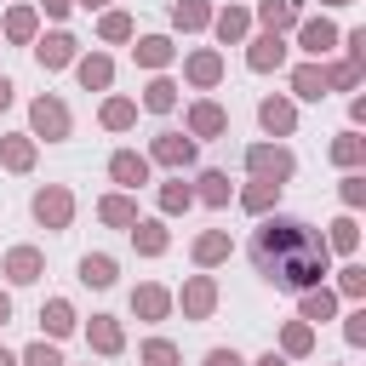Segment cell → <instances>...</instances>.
Returning a JSON list of instances; mask_svg holds the SVG:
<instances>
[{"label":"cell","instance_id":"6da1fadb","mask_svg":"<svg viewBox=\"0 0 366 366\" xmlns=\"http://www.w3.org/2000/svg\"><path fill=\"white\" fill-rule=\"evenodd\" d=\"M252 263H257V274L274 286V292H309V286H326V263H332V252H326V240L303 223V217H263L257 223V234H252Z\"/></svg>","mask_w":366,"mask_h":366},{"label":"cell","instance_id":"7a4b0ae2","mask_svg":"<svg viewBox=\"0 0 366 366\" xmlns=\"http://www.w3.org/2000/svg\"><path fill=\"white\" fill-rule=\"evenodd\" d=\"M29 137H34V143H63V137H74V114H69V103H63L57 92H40V97L29 103Z\"/></svg>","mask_w":366,"mask_h":366},{"label":"cell","instance_id":"3957f363","mask_svg":"<svg viewBox=\"0 0 366 366\" xmlns=\"http://www.w3.org/2000/svg\"><path fill=\"white\" fill-rule=\"evenodd\" d=\"M246 172H252L257 183H286V177L297 172V154H292L286 143H252V149H246Z\"/></svg>","mask_w":366,"mask_h":366},{"label":"cell","instance_id":"277c9868","mask_svg":"<svg viewBox=\"0 0 366 366\" xmlns=\"http://www.w3.org/2000/svg\"><path fill=\"white\" fill-rule=\"evenodd\" d=\"M29 212H34V223L40 229H69L74 223V194L63 189V183H46V189H34V200H29Z\"/></svg>","mask_w":366,"mask_h":366},{"label":"cell","instance_id":"5b68a950","mask_svg":"<svg viewBox=\"0 0 366 366\" xmlns=\"http://www.w3.org/2000/svg\"><path fill=\"white\" fill-rule=\"evenodd\" d=\"M172 303L183 309V320H212V309H217V280H212V274H189Z\"/></svg>","mask_w":366,"mask_h":366},{"label":"cell","instance_id":"8992f818","mask_svg":"<svg viewBox=\"0 0 366 366\" xmlns=\"http://www.w3.org/2000/svg\"><path fill=\"white\" fill-rule=\"evenodd\" d=\"M80 57V40L69 34V29H51V34H34V63L51 74V69H69Z\"/></svg>","mask_w":366,"mask_h":366},{"label":"cell","instance_id":"52a82bcc","mask_svg":"<svg viewBox=\"0 0 366 366\" xmlns=\"http://www.w3.org/2000/svg\"><path fill=\"white\" fill-rule=\"evenodd\" d=\"M172 166V172H183V166H194V137L189 132H154V143H149V166Z\"/></svg>","mask_w":366,"mask_h":366},{"label":"cell","instance_id":"ba28073f","mask_svg":"<svg viewBox=\"0 0 366 366\" xmlns=\"http://www.w3.org/2000/svg\"><path fill=\"white\" fill-rule=\"evenodd\" d=\"M0 274H6L11 286H34V280L46 274V252H40V246H11V252L0 257Z\"/></svg>","mask_w":366,"mask_h":366},{"label":"cell","instance_id":"9c48e42d","mask_svg":"<svg viewBox=\"0 0 366 366\" xmlns=\"http://www.w3.org/2000/svg\"><path fill=\"white\" fill-rule=\"evenodd\" d=\"M183 80H189L194 92H212V86L223 80V51H217V46L189 51V57H183Z\"/></svg>","mask_w":366,"mask_h":366},{"label":"cell","instance_id":"30bf717a","mask_svg":"<svg viewBox=\"0 0 366 366\" xmlns=\"http://www.w3.org/2000/svg\"><path fill=\"white\" fill-rule=\"evenodd\" d=\"M183 120H189V137H194V143H200V137H223V132H229V109H223V103H212V97L189 103V114H183Z\"/></svg>","mask_w":366,"mask_h":366},{"label":"cell","instance_id":"8fae6325","mask_svg":"<svg viewBox=\"0 0 366 366\" xmlns=\"http://www.w3.org/2000/svg\"><path fill=\"white\" fill-rule=\"evenodd\" d=\"M280 63H286V40H280V34L263 29V34L246 40V69H252V74H269V69H280Z\"/></svg>","mask_w":366,"mask_h":366},{"label":"cell","instance_id":"7c38bea8","mask_svg":"<svg viewBox=\"0 0 366 366\" xmlns=\"http://www.w3.org/2000/svg\"><path fill=\"white\" fill-rule=\"evenodd\" d=\"M74 80H80L86 92H109V86H114V57H109V51H80V57H74Z\"/></svg>","mask_w":366,"mask_h":366},{"label":"cell","instance_id":"4fadbf2b","mask_svg":"<svg viewBox=\"0 0 366 366\" xmlns=\"http://www.w3.org/2000/svg\"><path fill=\"white\" fill-rule=\"evenodd\" d=\"M257 126H263L269 137H292V132H297V103H292V97H263V103H257Z\"/></svg>","mask_w":366,"mask_h":366},{"label":"cell","instance_id":"5bb4252c","mask_svg":"<svg viewBox=\"0 0 366 366\" xmlns=\"http://www.w3.org/2000/svg\"><path fill=\"white\" fill-rule=\"evenodd\" d=\"M297 46H303L309 57H326V51L337 46V23H332V17H297Z\"/></svg>","mask_w":366,"mask_h":366},{"label":"cell","instance_id":"9a60e30c","mask_svg":"<svg viewBox=\"0 0 366 366\" xmlns=\"http://www.w3.org/2000/svg\"><path fill=\"white\" fill-rule=\"evenodd\" d=\"M109 177H114L120 189H143V183H149V154H137V149H114V154H109Z\"/></svg>","mask_w":366,"mask_h":366},{"label":"cell","instance_id":"2e32d148","mask_svg":"<svg viewBox=\"0 0 366 366\" xmlns=\"http://www.w3.org/2000/svg\"><path fill=\"white\" fill-rule=\"evenodd\" d=\"M132 315H137V320H166V315H172V292L154 286V280L132 286Z\"/></svg>","mask_w":366,"mask_h":366},{"label":"cell","instance_id":"e0dca14e","mask_svg":"<svg viewBox=\"0 0 366 366\" xmlns=\"http://www.w3.org/2000/svg\"><path fill=\"white\" fill-rule=\"evenodd\" d=\"M332 315H337V292H332V286L297 292V320H303V326H320V320H332Z\"/></svg>","mask_w":366,"mask_h":366},{"label":"cell","instance_id":"ac0fdd59","mask_svg":"<svg viewBox=\"0 0 366 366\" xmlns=\"http://www.w3.org/2000/svg\"><path fill=\"white\" fill-rule=\"evenodd\" d=\"M86 343H92L97 355H120V349H126V326H120L114 315H92V320H86Z\"/></svg>","mask_w":366,"mask_h":366},{"label":"cell","instance_id":"d6986e66","mask_svg":"<svg viewBox=\"0 0 366 366\" xmlns=\"http://www.w3.org/2000/svg\"><path fill=\"white\" fill-rule=\"evenodd\" d=\"M0 34H6L11 46H34V34H40V11H34V6H11V11L0 17Z\"/></svg>","mask_w":366,"mask_h":366},{"label":"cell","instance_id":"ffe728a7","mask_svg":"<svg viewBox=\"0 0 366 366\" xmlns=\"http://www.w3.org/2000/svg\"><path fill=\"white\" fill-rule=\"evenodd\" d=\"M212 34H217L223 46H240V40L252 34V11H246V6H223V11H212Z\"/></svg>","mask_w":366,"mask_h":366},{"label":"cell","instance_id":"44dd1931","mask_svg":"<svg viewBox=\"0 0 366 366\" xmlns=\"http://www.w3.org/2000/svg\"><path fill=\"white\" fill-rule=\"evenodd\" d=\"M189 189H194L200 206H229V200H234V183H229V172H217V166H206Z\"/></svg>","mask_w":366,"mask_h":366},{"label":"cell","instance_id":"7402d4cb","mask_svg":"<svg viewBox=\"0 0 366 366\" xmlns=\"http://www.w3.org/2000/svg\"><path fill=\"white\" fill-rule=\"evenodd\" d=\"M194 263L200 269H217V263H229V252H234V240H229V229H206V234H194Z\"/></svg>","mask_w":366,"mask_h":366},{"label":"cell","instance_id":"603a6c76","mask_svg":"<svg viewBox=\"0 0 366 366\" xmlns=\"http://www.w3.org/2000/svg\"><path fill=\"white\" fill-rule=\"evenodd\" d=\"M120 280V263L109 257V252H86L80 257V286H92V292H109Z\"/></svg>","mask_w":366,"mask_h":366},{"label":"cell","instance_id":"cb8c5ba5","mask_svg":"<svg viewBox=\"0 0 366 366\" xmlns=\"http://www.w3.org/2000/svg\"><path fill=\"white\" fill-rule=\"evenodd\" d=\"M40 326H46V337L57 343V337H69V332L80 326V315H74L69 297H46V303H40Z\"/></svg>","mask_w":366,"mask_h":366},{"label":"cell","instance_id":"d4e9b609","mask_svg":"<svg viewBox=\"0 0 366 366\" xmlns=\"http://www.w3.org/2000/svg\"><path fill=\"white\" fill-rule=\"evenodd\" d=\"M126 234H132V246H137L143 257H160V252L172 246V234H166V223H160V217H137Z\"/></svg>","mask_w":366,"mask_h":366},{"label":"cell","instance_id":"484cf974","mask_svg":"<svg viewBox=\"0 0 366 366\" xmlns=\"http://www.w3.org/2000/svg\"><path fill=\"white\" fill-rule=\"evenodd\" d=\"M132 57H137V69H154V74H160V69L177 57V46H172L166 34H143V40L132 46Z\"/></svg>","mask_w":366,"mask_h":366},{"label":"cell","instance_id":"4316f807","mask_svg":"<svg viewBox=\"0 0 366 366\" xmlns=\"http://www.w3.org/2000/svg\"><path fill=\"white\" fill-rule=\"evenodd\" d=\"M0 166H6V172H34V137H29V132L0 137Z\"/></svg>","mask_w":366,"mask_h":366},{"label":"cell","instance_id":"83f0119b","mask_svg":"<svg viewBox=\"0 0 366 366\" xmlns=\"http://www.w3.org/2000/svg\"><path fill=\"white\" fill-rule=\"evenodd\" d=\"M97 217H103L109 229H132V223H137V200H132L126 189H114V194L97 200Z\"/></svg>","mask_w":366,"mask_h":366},{"label":"cell","instance_id":"f1b7e54d","mask_svg":"<svg viewBox=\"0 0 366 366\" xmlns=\"http://www.w3.org/2000/svg\"><path fill=\"white\" fill-rule=\"evenodd\" d=\"M292 92H297L303 103H320V97H326V63H297V69H292Z\"/></svg>","mask_w":366,"mask_h":366},{"label":"cell","instance_id":"f546056e","mask_svg":"<svg viewBox=\"0 0 366 366\" xmlns=\"http://www.w3.org/2000/svg\"><path fill=\"white\" fill-rule=\"evenodd\" d=\"M332 166L360 172V166H366V137H360V132H337V137H332Z\"/></svg>","mask_w":366,"mask_h":366},{"label":"cell","instance_id":"4dcf8cb0","mask_svg":"<svg viewBox=\"0 0 366 366\" xmlns=\"http://www.w3.org/2000/svg\"><path fill=\"white\" fill-rule=\"evenodd\" d=\"M97 120H103V132H132V126H137V103H132V97H103Z\"/></svg>","mask_w":366,"mask_h":366},{"label":"cell","instance_id":"1f68e13d","mask_svg":"<svg viewBox=\"0 0 366 366\" xmlns=\"http://www.w3.org/2000/svg\"><path fill=\"white\" fill-rule=\"evenodd\" d=\"M257 23L269 34H286V29H297V6L292 0H257Z\"/></svg>","mask_w":366,"mask_h":366},{"label":"cell","instance_id":"d6a6232c","mask_svg":"<svg viewBox=\"0 0 366 366\" xmlns=\"http://www.w3.org/2000/svg\"><path fill=\"white\" fill-rule=\"evenodd\" d=\"M143 109H149V114H172V109H177V80L154 74V80L143 86Z\"/></svg>","mask_w":366,"mask_h":366},{"label":"cell","instance_id":"836d02e7","mask_svg":"<svg viewBox=\"0 0 366 366\" xmlns=\"http://www.w3.org/2000/svg\"><path fill=\"white\" fill-rule=\"evenodd\" d=\"M240 206H246L252 217H269V212L280 206V183H246V189H240Z\"/></svg>","mask_w":366,"mask_h":366},{"label":"cell","instance_id":"e575fe53","mask_svg":"<svg viewBox=\"0 0 366 366\" xmlns=\"http://www.w3.org/2000/svg\"><path fill=\"white\" fill-rule=\"evenodd\" d=\"M172 23H177L183 34H194V29H212V6H206V0H177V6H172Z\"/></svg>","mask_w":366,"mask_h":366},{"label":"cell","instance_id":"d590c367","mask_svg":"<svg viewBox=\"0 0 366 366\" xmlns=\"http://www.w3.org/2000/svg\"><path fill=\"white\" fill-rule=\"evenodd\" d=\"M137 360H143V366H183V355H177L172 337H143V343H137Z\"/></svg>","mask_w":366,"mask_h":366},{"label":"cell","instance_id":"8d00e7d4","mask_svg":"<svg viewBox=\"0 0 366 366\" xmlns=\"http://www.w3.org/2000/svg\"><path fill=\"white\" fill-rule=\"evenodd\" d=\"M309 349H315V326L286 320V332H280V355H286V360H297V355H309Z\"/></svg>","mask_w":366,"mask_h":366},{"label":"cell","instance_id":"74e56055","mask_svg":"<svg viewBox=\"0 0 366 366\" xmlns=\"http://www.w3.org/2000/svg\"><path fill=\"white\" fill-rule=\"evenodd\" d=\"M189 206H194V189H189L183 177H166V183H160V212L172 217V212H189Z\"/></svg>","mask_w":366,"mask_h":366},{"label":"cell","instance_id":"f35d334b","mask_svg":"<svg viewBox=\"0 0 366 366\" xmlns=\"http://www.w3.org/2000/svg\"><path fill=\"white\" fill-rule=\"evenodd\" d=\"M97 34H103L109 46H120V40H132V34H137V23H132L126 11H103V17H97Z\"/></svg>","mask_w":366,"mask_h":366},{"label":"cell","instance_id":"ab89813d","mask_svg":"<svg viewBox=\"0 0 366 366\" xmlns=\"http://www.w3.org/2000/svg\"><path fill=\"white\" fill-rule=\"evenodd\" d=\"M320 240H326V252H355V246H360V223H355V217H337L332 234H320Z\"/></svg>","mask_w":366,"mask_h":366},{"label":"cell","instance_id":"60d3db41","mask_svg":"<svg viewBox=\"0 0 366 366\" xmlns=\"http://www.w3.org/2000/svg\"><path fill=\"white\" fill-rule=\"evenodd\" d=\"M349 86H360V63H355V57L326 63V92H349Z\"/></svg>","mask_w":366,"mask_h":366},{"label":"cell","instance_id":"b9f144b4","mask_svg":"<svg viewBox=\"0 0 366 366\" xmlns=\"http://www.w3.org/2000/svg\"><path fill=\"white\" fill-rule=\"evenodd\" d=\"M17 360H23V366H63V349H57V343H46V337H40V343H29V349H23V355H17Z\"/></svg>","mask_w":366,"mask_h":366},{"label":"cell","instance_id":"7bdbcfd3","mask_svg":"<svg viewBox=\"0 0 366 366\" xmlns=\"http://www.w3.org/2000/svg\"><path fill=\"white\" fill-rule=\"evenodd\" d=\"M337 297H366V269H360V263L337 269Z\"/></svg>","mask_w":366,"mask_h":366},{"label":"cell","instance_id":"ee69618b","mask_svg":"<svg viewBox=\"0 0 366 366\" xmlns=\"http://www.w3.org/2000/svg\"><path fill=\"white\" fill-rule=\"evenodd\" d=\"M337 194H343V206H349V212H355V206H366V177H360V172H349Z\"/></svg>","mask_w":366,"mask_h":366},{"label":"cell","instance_id":"f6af8a7d","mask_svg":"<svg viewBox=\"0 0 366 366\" xmlns=\"http://www.w3.org/2000/svg\"><path fill=\"white\" fill-rule=\"evenodd\" d=\"M343 337H349V343H366V309H349V320H343Z\"/></svg>","mask_w":366,"mask_h":366},{"label":"cell","instance_id":"bcb514c9","mask_svg":"<svg viewBox=\"0 0 366 366\" xmlns=\"http://www.w3.org/2000/svg\"><path fill=\"white\" fill-rule=\"evenodd\" d=\"M200 366H246V360H240L234 349H206V360H200Z\"/></svg>","mask_w":366,"mask_h":366},{"label":"cell","instance_id":"7dc6e473","mask_svg":"<svg viewBox=\"0 0 366 366\" xmlns=\"http://www.w3.org/2000/svg\"><path fill=\"white\" fill-rule=\"evenodd\" d=\"M40 6H46V17H69L74 11V0H40Z\"/></svg>","mask_w":366,"mask_h":366},{"label":"cell","instance_id":"c3c4849f","mask_svg":"<svg viewBox=\"0 0 366 366\" xmlns=\"http://www.w3.org/2000/svg\"><path fill=\"white\" fill-rule=\"evenodd\" d=\"M252 366H292V360H286V355H274V349H269V355H257V360H252Z\"/></svg>","mask_w":366,"mask_h":366},{"label":"cell","instance_id":"681fc988","mask_svg":"<svg viewBox=\"0 0 366 366\" xmlns=\"http://www.w3.org/2000/svg\"><path fill=\"white\" fill-rule=\"evenodd\" d=\"M11 97H17V86H11L6 74H0V109H11Z\"/></svg>","mask_w":366,"mask_h":366},{"label":"cell","instance_id":"f907efd6","mask_svg":"<svg viewBox=\"0 0 366 366\" xmlns=\"http://www.w3.org/2000/svg\"><path fill=\"white\" fill-rule=\"evenodd\" d=\"M11 320V292H0V326Z\"/></svg>","mask_w":366,"mask_h":366},{"label":"cell","instance_id":"816d5d0a","mask_svg":"<svg viewBox=\"0 0 366 366\" xmlns=\"http://www.w3.org/2000/svg\"><path fill=\"white\" fill-rule=\"evenodd\" d=\"M74 6H86V11H103V6H109V0H74Z\"/></svg>","mask_w":366,"mask_h":366},{"label":"cell","instance_id":"f5cc1de1","mask_svg":"<svg viewBox=\"0 0 366 366\" xmlns=\"http://www.w3.org/2000/svg\"><path fill=\"white\" fill-rule=\"evenodd\" d=\"M0 366H23V360H17V355H11V349H0Z\"/></svg>","mask_w":366,"mask_h":366},{"label":"cell","instance_id":"db71d44e","mask_svg":"<svg viewBox=\"0 0 366 366\" xmlns=\"http://www.w3.org/2000/svg\"><path fill=\"white\" fill-rule=\"evenodd\" d=\"M320 6H355V0H320Z\"/></svg>","mask_w":366,"mask_h":366}]
</instances>
